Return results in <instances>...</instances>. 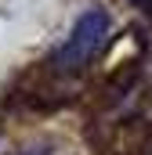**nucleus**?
I'll list each match as a JSON object with an SVG mask.
<instances>
[{"label":"nucleus","mask_w":152,"mask_h":155,"mask_svg":"<svg viewBox=\"0 0 152 155\" xmlns=\"http://www.w3.org/2000/svg\"><path fill=\"white\" fill-rule=\"evenodd\" d=\"M26 155H51V144L47 141H40V144H29V148H22Z\"/></svg>","instance_id":"nucleus-2"},{"label":"nucleus","mask_w":152,"mask_h":155,"mask_svg":"<svg viewBox=\"0 0 152 155\" xmlns=\"http://www.w3.org/2000/svg\"><path fill=\"white\" fill-rule=\"evenodd\" d=\"M130 4H134V7H141L145 15H152V0H130Z\"/></svg>","instance_id":"nucleus-3"},{"label":"nucleus","mask_w":152,"mask_h":155,"mask_svg":"<svg viewBox=\"0 0 152 155\" xmlns=\"http://www.w3.org/2000/svg\"><path fill=\"white\" fill-rule=\"evenodd\" d=\"M109 36V11L105 7H87L76 18L73 33L58 43V51L51 54V69L54 72H80L94 61V54L102 51V43Z\"/></svg>","instance_id":"nucleus-1"}]
</instances>
